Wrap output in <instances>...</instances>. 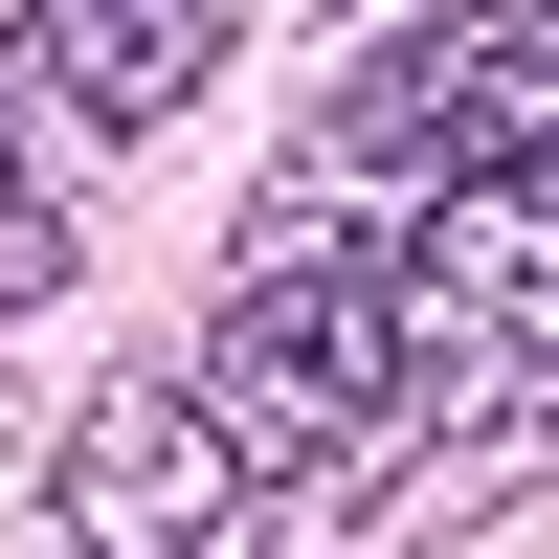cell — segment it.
<instances>
[{
    "mask_svg": "<svg viewBox=\"0 0 559 559\" xmlns=\"http://www.w3.org/2000/svg\"><path fill=\"white\" fill-rule=\"evenodd\" d=\"M247 23L269 0H0V90L68 134H157V112H202V68Z\"/></svg>",
    "mask_w": 559,
    "mask_h": 559,
    "instance_id": "7a4b0ae2",
    "label": "cell"
},
{
    "mask_svg": "<svg viewBox=\"0 0 559 559\" xmlns=\"http://www.w3.org/2000/svg\"><path fill=\"white\" fill-rule=\"evenodd\" d=\"M45 515H68V559H269V492L247 448H224L202 358H112V381L68 403V448H45Z\"/></svg>",
    "mask_w": 559,
    "mask_h": 559,
    "instance_id": "6da1fadb",
    "label": "cell"
},
{
    "mask_svg": "<svg viewBox=\"0 0 559 559\" xmlns=\"http://www.w3.org/2000/svg\"><path fill=\"white\" fill-rule=\"evenodd\" d=\"M45 292H68V202L23 179V112H0V336H23Z\"/></svg>",
    "mask_w": 559,
    "mask_h": 559,
    "instance_id": "3957f363",
    "label": "cell"
}]
</instances>
